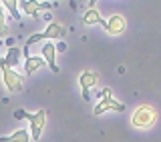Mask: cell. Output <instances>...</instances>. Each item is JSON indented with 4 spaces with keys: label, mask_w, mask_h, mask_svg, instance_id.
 <instances>
[{
    "label": "cell",
    "mask_w": 161,
    "mask_h": 142,
    "mask_svg": "<svg viewBox=\"0 0 161 142\" xmlns=\"http://www.w3.org/2000/svg\"><path fill=\"white\" fill-rule=\"evenodd\" d=\"M155 118H157V112L151 106H139L133 112V116H131V124L135 128H149L155 122Z\"/></svg>",
    "instance_id": "cell-1"
},
{
    "label": "cell",
    "mask_w": 161,
    "mask_h": 142,
    "mask_svg": "<svg viewBox=\"0 0 161 142\" xmlns=\"http://www.w3.org/2000/svg\"><path fill=\"white\" fill-rule=\"evenodd\" d=\"M26 120L30 122V140L38 142L40 134H42V128H44V122H47V110L40 108L38 112H34V114L26 112Z\"/></svg>",
    "instance_id": "cell-2"
},
{
    "label": "cell",
    "mask_w": 161,
    "mask_h": 142,
    "mask_svg": "<svg viewBox=\"0 0 161 142\" xmlns=\"http://www.w3.org/2000/svg\"><path fill=\"white\" fill-rule=\"evenodd\" d=\"M2 78H4V86H6L10 92H20L24 88V78L6 66H2Z\"/></svg>",
    "instance_id": "cell-3"
},
{
    "label": "cell",
    "mask_w": 161,
    "mask_h": 142,
    "mask_svg": "<svg viewBox=\"0 0 161 142\" xmlns=\"http://www.w3.org/2000/svg\"><path fill=\"white\" fill-rule=\"evenodd\" d=\"M105 30H107V34L111 36H119V34L125 32V28H127V22H125L123 16H119V14H115V16H111L107 22H105Z\"/></svg>",
    "instance_id": "cell-4"
},
{
    "label": "cell",
    "mask_w": 161,
    "mask_h": 142,
    "mask_svg": "<svg viewBox=\"0 0 161 142\" xmlns=\"http://www.w3.org/2000/svg\"><path fill=\"white\" fill-rule=\"evenodd\" d=\"M107 110H115V112H123L125 110V106L121 104V102H117V100L111 96V98H103L101 102L95 106V110H93V114L95 116H101V114H105Z\"/></svg>",
    "instance_id": "cell-5"
},
{
    "label": "cell",
    "mask_w": 161,
    "mask_h": 142,
    "mask_svg": "<svg viewBox=\"0 0 161 142\" xmlns=\"http://www.w3.org/2000/svg\"><path fill=\"white\" fill-rule=\"evenodd\" d=\"M79 84H80V88H83V98L85 100H91V94L89 92H91V88L97 84V74L91 72V70H85V72L79 76Z\"/></svg>",
    "instance_id": "cell-6"
},
{
    "label": "cell",
    "mask_w": 161,
    "mask_h": 142,
    "mask_svg": "<svg viewBox=\"0 0 161 142\" xmlns=\"http://www.w3.org/2000/svg\"><path fill=\"white\" fill-rule=\"evenodd\" d=\"M42 58H44V62H48V68L53 72H58V66L54 62V58H57V46L53 42H47L42 46Z\"/></svg>",
    "instance_id": "cell-7"
},
{
    "label": "cell",
    "mask_w": 161,
    "mask_h": 142,
    "mask_svg": "<svg viewBox=\"0 0 161 142\" xmlns=\"http://www.w3.org/2000/svg\"><path fill=\"white\" fill-rule=\"evenodd\" d=\"M20 54H22V50H18V48H10L8 52H6V56H4L2 60H0V68L2 66H6V68H10V66H16V64L20 62Z\"/></svg>",
    "instance_id": "cell-8"
},
{
    "label": "cell",
    "mask_w": 161,
    "mask_h": 142,
    "mask_svg": "<svg viewBox=\"0 0 161 142\" xmlns=\"http://www.w3.org/2000/svg\"><path fill=\"white\" fill-rule=\"evenodd\" d=\"M83 22L87 24V26H93V24H101V26H105V22H107V20H103V18H101V14H99V10L95 8V6H91L87 12H85Z\"/></svg>",
    "instance_id": "cell-9"
},
{
    "label": "cell",
    "mask_w": 161,
    "mask_h": 142,
    "mask_svg": "<svg viewBox=\"0 0 161 142\" xmlns=\"http://www.w3.org/2000/svg\"><path fill=\"white\" fill-rule=\"evenodd\" d=\"M44 66V58L42 56H26V62H24V70H26V76L28 74H34L38 68Z\"/></svg>",
    "instance_id": "cell-10"
},
{
    "label": "cell",
    "mask_w": 161,
    "mask_h": 142,
    "mask_svg": "<svg viewBox=\"0 0 161 142\" xmlns=\"http://www.w3.org/2000/svg\"><path fill=\"white\" fill-rule=\"evenodd\" d=\"M0 142H30V130L20 128L14 134H10V136H2Z\"/></svg>",
    "instance_id": "cell-11"
},
{
    "label": "cell",
    "mask_w": 161,
    "mask_h": 142,
    "mask_svg": "<svg viewBox=\"0 0 161 142\" xmlns=\"http://www.w3.org/2000/svg\"><path fill=\"white\" fill-rule=\"evenodd\" d=\"M60 36H64V28L58 22H50L47 30L42 32V38H60Z\"/></svg>",
    "instance_id": "cell-12"
},
{
    "label": "cell",
    "mask_w": 161,
    "mask_h": 142,
    "mask_svg": "<svg viewBox=\"0 0 161 142\" xmlns=\"http://www.w3.org/2000/svg\"><path fill=\"white\" fill-rule=\"evenodd\" d=\"M18 8L22 10L24 14H28V16H38V12H40L38 2H32V0H22V2H18Z\"/></svg>",
    "instance_id": "cell-13"
},
{
    "label": "cell",
    "mask_w": 161,
    "mask_h": 142,
    "mask_svg": "<svg viewBox=\"0 0 161 142\" xmlns=\"http://www.w3.org/2000/svg\"><path fill=\"white\" fill-rule=\"evenodd\" d=\"M2 4L6 6V10L10 12V16H12L14 20L20 18V10H18V2H16V0H4Z\"/></svg>",
    "instance_id": "cell-14"
},
{
    "label": "cell",
    "mask_w": 161,
    "mask_h": 142,
    "mask_svg": "<svg viewBox=\"0 0 161 142\" xmlns=\"http://www.w3.org/2000/svg\"><path fill=\"white\" fill-rule=\"evenodd\" d=\"M8 34H10V28L6 24V16H4L2 4H0V36H8Z\"/></svg>",
    "instance_id": "cell-15"
},
{
    "label": "cell",
    "mask_w": 161,
    "mask_h": 142,
    "mask_svg": "<svg viewBox=\"0 0 161 142\" xmlns=\"http://www.w3.org/2000/svg\"><path fill=\"white\" fill-rule=\"evenodd\" d=\"M40 40H42V32H34L32 36H30V38L26 40V44H24V50H22V52L26 54V50H28V46H32V44H36V42H40Z\"/></svg>",
    "instance_id": "cell-16"
},
{
    "label": "cell",
    "mask_w": 161,
    "mask_h": 142,
    "mask_svg": "<svg viewBox=\"0 0 161 142\" xmlns=\"http://www.w3.org/2000/svg\"><path fill=\"white\" fill-rule=\"evenodd\" d=\"M14 118H16V120H24V118H26V110H22V108L16 110V112H14Z\"/></svg>",
    "instance_id": "cell-17"
},
{
    "label": "cell",
    "mask_w": 161,
    "mask_h": 142,
    "mask_svg": "<svg viewBox=\"0 0 161 142\" xmlns=\"http://www.w3.org/2000/svg\"><path fill=\"white\" fill-rule=\"evenodd\" d=\"M38 6H40V10H50L53 8V2H38Z\"/></svg>",
    "instance_id": "cell-18"
},
{
    "label": "cell",
    "mask_w": 161,
    "mask_h": 142,
    "mask_svg": "<svg viewBox=\"0 0 161 142\" xmlns=\"http://www.w3.org/2000/svg\"><path fill=\"white\" fill-rule=\"evenodd\" d=\"M113 96V92H111V88H105L103 92H101V98H111Z\"/></svg>",
    "instance_id": "cell-19"
}]
</instances>
